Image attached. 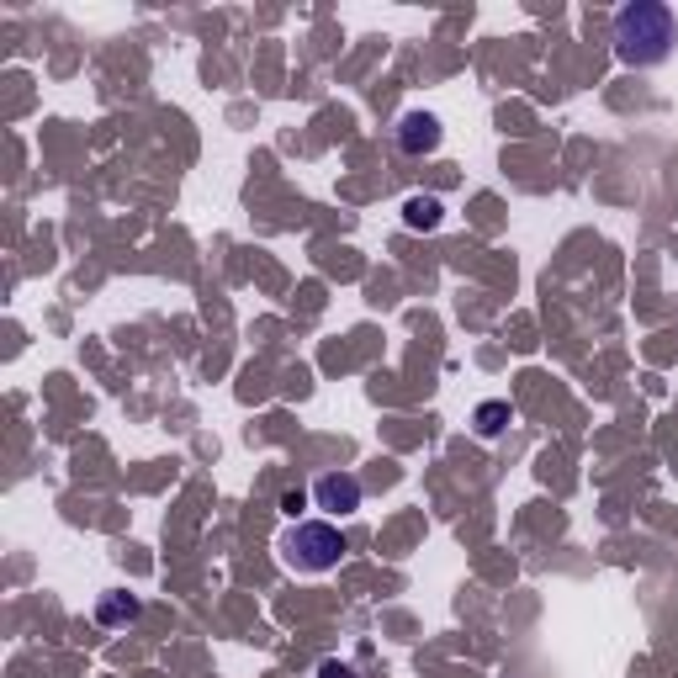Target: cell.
I'll return each instance as SVG.
<instances>
[{"label":"cell","mask_w":678,"mask_h":678,"mask_svg":"<svg viewBox=\"0 0 678 678\" xmlns=\"http://www.w3.org/2000/svg\"><path fill=\"white\" fill-rule=\"evenodd\" d=\"M127 620H138V599L106 593V599H101V625H127Z\"/></svg>","instance_id":"6"},{"label":"cell","mask_w":678,"mask_h":678,"mask_svg":"<svg viewBox=\"0 0 678 678\" xmlns=\"http://www.w3.org/2000/svg\"><path fill=\"white\" fill-rule=\"evenodd\" d=\"M398 149L403 155H434L440 149V117L430 112H408L398 123Z\"/></svg>","instance_id":"4"},{"label":"cell","mask_w":678,"mask_h":678,"mask_svg":"<svg viewBox=\"0 0 678 678\" xmlns=\"http://www.w3.org/2000/svg\"><path fill=\"white\" fill-rule=\"evenodd\" d=\"M678 43V22L668 5H657V0H636V5H625L615 16V54L620 64H636V69H652V64H663L673 54Z\"/></svg>","instance_id":"1"},{"label":"cell","mask_w":678,"mask_h":678,"mask_svg":"<svg viewBox=\"0 0 678 678\" xmlns=\"http://www.w3.org/2000/svg\"><path fill=\"white\" fill-rule=\"evenodd\" d=\"M504 424H509V403H483L477 408V430L483 434H498Z\"/></svg>","instance_id":"7"},{"label":"cell","mask_w":678,"mask_h":678,"mask_svg":"<svg viewBox=\"0 0 678 678\" xmlns=\"http://www.w3.org/2000/svg\"><path fill=\"white\" fill-rule=\"evenodd\" d=\"M303 509H308V498L297 494V488H292V494H281V514H286V520H297Z\"/></svg>","instance_id":"8"},{"label":"cell","mask_w":678,"mask_h":678,"mask_svg":"<svg viewBox=\"0 0 678 678\" xmlns=\"http://www.w3.org/2000/svg\"><path fill=\"white\" fill-rule=\"evenodd\" d=\"M403 223H408V228H434V223H440V202H434V196H408Z\"/></svg>","instance_id":"5"},{"label":"cell","mask_w":678,"mask_h":678,"mask_svg":"<svg viewBox=\"0 0 678 678\" xmlns=\"http://www.w3.org/2000/svg\"><path fill=\"white\" fill-rule=\"evenodd\" d=\"M318 509H329V514H355L361 509V477H350V472H329V477H318Z\"/></svg>","instance_id":"3"},{"label":"cell","mask_w":678,"mask_h":678,"mask_svg":"<svg viewBox=\"0 0 678 678\" xmlns=\"http://www.w3.org/2000/svg\"><path fill=\"white\" fill-rule=\"evenodd\" d=\"M318 678H355V668H350V663H334V657H329V663H318Z\"/></svg>","instance_id":"9"},{"label":"cell","mask_w":678,"mask_h":678,"mask_svg":"<svg viewBox=\"0 0 678 678\" xmlns=\"http://www.w3.org/2000/svg\"><path fill=\"white\" fill-rule=\"evenodd\" d=\"M276 552L292 573H329V567H339V556H344V535H339L329 520H297L281 535Z\"/></svg>","instance_id":"2"}]
</instances>
